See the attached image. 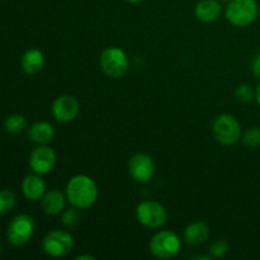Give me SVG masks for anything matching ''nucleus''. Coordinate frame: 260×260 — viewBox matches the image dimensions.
<instances>
[{"label": "nucleus", "instance_id": "obj_9", "mask_svg": "<svg viewBox=\"0 0 260 260\" xmlns=\"http://www.w3.org/2000/svg\"><path fill=\"white\" fill-rule=\"evenodd\" d=\"M128 172L136 182L146 183L154 177L155 162L147 154H136L129 159Z\"/></svg>", "mask_w": 260, "mask_h": 260}, {"label": "nucleus", "instance_id": "obj_6", "mask_svg": "<svg viewBox=\"0 0 260 260\" xmlns=\"http://www.w3.org/2000/svg\"><path fill=\"white\" fill-rule=\"evenodd\" d=\"M213 135L222 145H234L239 141L241 135L240 123L231 114H221L213 122Z\"/></svg>", "mask_w": 260, "mask_h": 260}, {"label": "nucleus", "instance_id": "obj_21", "mask_svg": "<svg viewBox=\"0 0 260 260\" xmlns=\"http://www.w3.org/2000/svg\"><path fill=\"white\" fill-rule=\"evenodd\" d=\"M78 210L79 208L73 206V208H69V210H66L62 213L61 221H62V223L66 228H74V226L79 223V221H80V213H79Z\"/></svg>", "mask_w": 260, "mask_h": 260}, {"label": "nucleus", "instance_id": "obj_24", "mask_svg": "<svg viewBox=\"0 0 260 260\" xmlns=\"http://www.w3.org/2000/svg\"><path fill=\"white\" fill-rule=\"evenodd\" d=\"M251 71H253L254 75L260 78V53L254 58L253 63H251Z\"/></svg>", "mask_w": 260, "mask_h": 260}, {"label": "nucleus", "instance_id": "obj_14", "mask_svg": "<svg viewBox=\"0 0 260 260\" xmlns=\"http://www.w3.org/2000/svg\"><path fill=\"white\" fill-rule=\"evenodd\" d=\"M22 192L29 201H38L46 192V183L38 175H27L22 183Z\"/></svg>", "mask_w": 260, "mask_h": 260}, {"label": "nucleus", "instance_id": "obj_18", "mask_svg": "<svg viewBox=\"0 0 260 260\" xmlns=\"http://www.w3.org/2000/svg\"><path fill=\"white\" fill-rule=\"evenodd\" d=\"M27 126V119L19 114H13L9 116L4 122V128L5 131L9 132L12 135H18L23 132V129Z\"/></svg>", "mask_w": 260, "mask_h": 260}, {"label": "nucleus", "instance_id": "obj_29", "mask_svg": "<svg viewBox=\"0 0 260 260\" xmlns=\"http://www.w3.org/2000/svg\"><path fill=\"white\" fill-rule=\"evenodd\" d=\"M259 13H260V10H259Z\"/></svg>", "mask_w": 260, "mask_h": 260}, {"label": "nucleus", "instance_id": "obj_15", "mask_svg": "<svg viewBox=\"0 0 260 260\" xmlns=\"http://www.w3.org/2000/svg\"><path fill=\"white\" fill-rule=\"evenodd\" d=\"M66 198L60 190L52 189L43 196L42 200V208L47 215L56 216L61 213L65 208Z\"/></svg>", "mask_w": 260, "mask_h": 260}, {"label": "nucleus", "instance_id": "obj_25", "mask_svg": "<svg viewBox=\"0 0 260 260\" xmlns=\"http://www.w3.org/2000/svg\"><path fill=\"white\" fill-rule=\"evenodd\" d=\"M84 259H88V260H94L95 258L91 255H79L76 256V260H84Z\"/></svg>", "mask_w": 260, "mask_h": 260}, {"label": "nucleus", "instance_id": "obj_27", "mask_svg": "<svg viewBox=\"0 0 260 260\" xmlns=\"http://www.w3.org/2000/svg\"><path fill=\"white\" fill-rule=\"evenodd\" d=\"M128 3H140V2H144V0H126Z\"/></svg>", "mask_w": 260, "mask_h": 260}, {"label": "nucleus", "instance_id": "obj_10", "mask_svg": "<svg viewBox=\"0 0 260 260\" xmlns=\"http://www.w3.org/2000/svg\"><path fill=\"white\" fill-rule=\"evenodd\" d=\"M56 164V154L51 147L38 146L30 152L29 167L36 174H46L51 172Z\"/></svg>", "mask_w": 260, "mask_h": 260}, {"label": "nucleus", "instance_id": "obj_19", "mask_svg": "<svg viewBox=\"0 0 260 260\" xmlns=\"http://www.w3.org/2000/svg\"><path fill=\"white\" fill-rule=\"evenodd\" d=\"M15 202H17V198H15V194L12 190H0V215L10 212L15 206Z\"/></svg>", "mask_w": 260, "mask_h": 260}, {"label": "nucleus", "instance_id": "obj_7", "mask_svg": "<svg viewBox=\"0 0 260 260\" xmlns=\"http://www.w3.org/2000/svg\"><path fill=\"white\" fill-rule=\"evenodd\" d=\"M136 217L141 225L150 229H159L167 222V211L155 201H144L136 208Z\"/></svg>", "mask_w": 260, "mask_h": 260}, {"label": "nucleus", "instance_id": "obj_17", "mask_svg": "<svg viewBox=\"0 0 260 260\" xmlns=\"http://www.w3.org/2000/svg\"><path fill=\"white\" fill-rule=\"evenodd\" d=\"M55 136L53 127L47 122H36L29 128V139L35 144L45 145Z\"/></svg>", "mask_w": 260, "mask_h": 260}, {"label": "nucleus", "instance_id": "obj_16", "mask_svg": "<svg viewBox=\"0 0 260 260\" xmlns=\"http://www.w3.org/2000/svg\"><path fill=\"white\" fill-rule=\"evenodd\" d=\"M43 53L37 48H30V50L25 51L24 55L22 56V65L23 71L28 75H35V74L40 73L43 68Z\"/></svg>", "mask_w": 260, "mask_h": 260}, {"label": "nucleus", "instance_id": "obj_12", "mask_svg": "<svg viewBox=\"0 0 260 260\" xmlns=\"http://www.w3.org/2000/svg\"><path fill=\"white\" fill-rule=\"evenodd\" d=\"M196 17L198 20L205 23L215 22L220 18L222 7L217 0H201L196 5Z\"/></svg>", "mask_w": 260, "mask_h": 260}, {"label": "nucleus", "instance_id": "obj_13", "mask_svg": "<svg viewBox=\"0 0 260 260\" xmlns=\"http://www.w3.org/2000/svg\"><path fill=\"white\" fill-rule=\"evenodd\" d=\"M210 236V228L205 222H192L185 228L183 238L188 245L197 246L206 243Z\"/></svg>", "mask_w": 260, "mask_h": 260}, {"label": "nucleus", "instance_id": "obj_28", "mask_svg": "<svg viewBox=\"0 0 260 260\" xmlns=\"http://www.w3.org/2000/svg\"><path fill=\"white\" fill-rule=\"evenodd\" d=\"M0 253H2V245H0Z\"/></svg>", "mask_w": 260, "mask_h": 260}, {"label": "nucleus", "instance_id": "obj_5", "mask_svg": "<svg viewBox=\"0 0 260 260\" xmlns=\"http://www.w3.org/2000/svg\"><path fill=\"white\" fill-rule=\"evenodd\" d=\"M101 68L111 78H121L128 70V58L118 47H109L102 52Z\"/></svg>", "mask_w": 260, "mask_h": 260}, {"label": "nucleus", "instance_id": "obj_22", "mask_svg": "<svg viewBox=\"0 0 260 260\" xmlns=\"http://www.w3.org/2000/svg\"><path fill=\"white\" fill-rule=\"evenodd\" d=\"M235 96L239 102H241V103H249V102L253 101L254 91L250 85L243 84V85L238 86V89H236L235 91Z\"/></svg>", "mask_w": 260, "mask_h": 260}, {"label": "nucleus", "instance_id": "obj_20", "mask_svg": "<svg viewBox=\"0 0 260 260\" xmlns=\"http://www.w3.org/2000/svg\"><path fill=\"white\" fill-rule=\"evenodd\" d=\"M244 144L250 149L258 147L260 145V127H251L245 132L243 137Z\"/></svg>", "mask_w": 260, "mask_h": 260}, {"label": "nucleus", "instance_id": "obj_2", "mask_svg": "<svg viewBox=\"0 0 260 260\" xmlns=\"http://www.w3.org/2000/svg\"><path fill=\"white\" fill-rule=\"evenodd\" d=\"M258 4L255 0H231L226 8L229 22L236 27H246L255 20Z\"/></svg>", "mask_w": 260, "mask_h": 260}, {"label": "nucleus", "instance_id": "obj_8", "mask_svg": "<svg viewBox=\"0 0 260 260\" xmlns=\"http://www.w3.org/2000/svg\"><path fill=\"white\" fill-rule=\"evenodd\" d=\"M74 246L73 236L66 231L53 230L43 239V250L52 258L68 255Z\"/></svg>", "mask_w": 260, "mask_h": 260}, {"label": "nucleus", "instance_id": "obj_4", "mask_svg": "<svg viewBox=\"0 0 260 260\" xmlns=\"http://www.w3.org/2000/svg\"><path fill=\"white\" fill-rule=\"evenodd\" d=\"M36 223L32 216L20 213L17 215L8 226V240L14 246H23L32 239Z\"/></svg>", "mask_w": 260, "mask_h": 260}, {"label": "nucleus", "instance_id": "obj_23", "mask_svg": "<svg viewBox=\"0 0 260 260\" xmlns=\"http://www.w3.org/2000/svg\"><path fill=\"white\" fill-rule=\"evenodd\" d=\"M229 250V244L225 240H218L211 245L210 251L213 258H222Z\"/></svg>", "mask_w": 260, "mask_h": 260}, {"label": "nucleus", "instance_id": "obj_1", "mask_svg": "<svg viewBox=\"0 0 260 260\" xmlns=\"http://www.w3.org/2000/svg\"><path fill=\"white\" fill-rule=\"evenodd\" d=\"M66 197L74 207L85 210L95 203L98 198V187L88 175H75L66 185Z\"/></svg>", "mask_w": 260, "mask_h": 260}, {"label": "nucleus", "instance_id": "obj_11", "mask_svg": "<svg viewBox=\"0 0 260 260\" xmlns=\"http://www.w3.org/2000/svg\"><path fill=\"white\" fill-rule=\"evenodd\" d=\"M80 106L79 102L71 95H61L53 102L52 114L57 121L70 122L78 117Z\"/></svg>", "mask_w": 260, "mask_h": 260}, {"label": "nucleus", "instance_id": "obj_26", "mask_svg": "<svg viewBox=\"0 0 260 260\" xmlns=\"http://www.w3.org/2000/svg\"><path fill=\"white\" fill-rule=\"evenodd\" d=\"M256 101H258V103L260 106V83H259L258 88H256Z\"/></svg>", "mask_w": 260, "mask_h": 260}, {"label": "nucleus", "instance_id": "obj_3", "mask_svg": "<svg viewBox=\"0 0 260 260\" xmlns=\"http://www.w3.org/2000/svg\"><path fill=\"white\" fill-rule=\"evenodd\" d=\"M179 236L173 231H160L152 236L150 241V251L159 259H170L177 255L180 250Z\"/></svg>", "mask_w": 260, "mask_h": 260}]
</instances>
